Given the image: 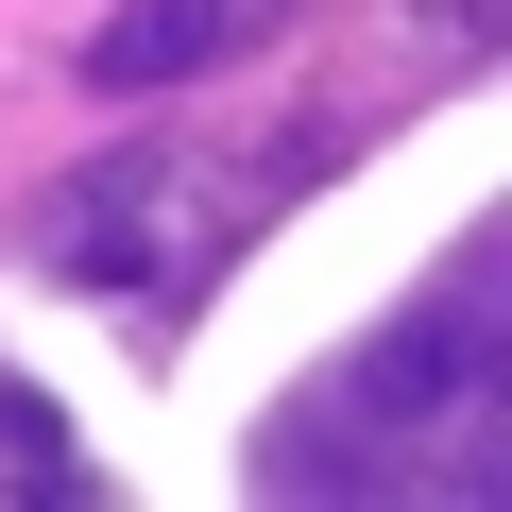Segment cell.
I'll use <instances>...</instances> for the list:
<instances>
[{
	"instance_id": "2",
	"label": "cell",
	"mask_w": 512,
	"mask_h": 512,
	"mask_svg": "<svg viewBox=\"0 0 512 512\" xmlns=\"http://www.w3.org/2000/svg\"><path fill=\"white\" fill-rule=\"evenodd\" d=\"M376 393H410L393 427H427V410H495V274H478V256L427 291V325L376 342Z\"/></svg>"
},
{
	"instance_id": "3",
	"label": "cell",
	"mask_w": 512,
	"mask_h": 512,
	"mask_svg": "<svg viewBox=\"0 0 512 512\" xmlns=\"http://www.w3.org/2000/svg\"><path fill=\"white\" fill-rule=\"evenodd\" d=\"M239 35H256V0H120V18L86 35V86L103 103H154V86H205Z\"/></svg>"
},
{
	"instance_id": "4",
	"label": "cell",
	"mask_w": 512,
	"mask_h": 512,
	"mask_svg": "<svg viewBox=\"0 0 512 512\" xmlns=\"http://www.w3.org/2000/svg\"><path fill=\"white\" fill-rule=\"evenodd\" d=\"M0 444H18V461H35V478H52V461H69V444H52V393H35V376H0Z\"/></svg>"
},
{
	"instance_id": "1",
	"label": "cell",
	"mask_w": 512,
	"mask_h": 512,
	"mask_svg": "<svg viewBox=\"0 0 512 512\" xmlns=\"http://www.w3.org/2000/svg\"><path fill=\"white\" fill-rule=\"evenodd\" d=\"M154 205H171V154H137V137H120V154H86V171H69L52 205H35V274H69V291H103L120 256L154 239Z\"/></svg>"
}]
</instances>
